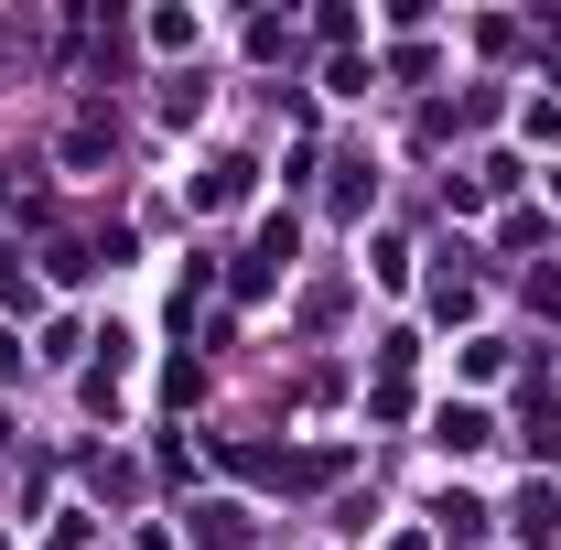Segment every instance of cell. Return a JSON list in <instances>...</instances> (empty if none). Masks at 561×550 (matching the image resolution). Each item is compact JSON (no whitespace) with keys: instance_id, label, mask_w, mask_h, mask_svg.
Segmentation results:
<instances>
[{"instance_id":"11","label":"cell","mask_w":561,"mask_h":550,"mask_svg":"<svg viewBox=\"0 0 561 550\" xmlns=\"http://www.w3.org/2000/svg\"><path fill=\"white\" fill-rule=\"evenodd\" d=\"M0 443H11V421H0Z\"/></svg>"},{"instance_id":"9","label":"cell","mask_w":561,"mask_h":550,"mask_svg":"<svg viewBox=\"0 0 561 550\" xmlns=\"http://www.w3.org/2000/svg\"><path fill=\"white\" fill-rule=\"evenodd\" d=\"M529 454H561V411H551V400L529 411Z\"/></svg>"},{"instance_id":"12","label":"cell","mask_w":561,"mask_h":550,"mask_svg":"<svg viewBox=\"0 0 561 550\" xmlns=\"http://www.w3.org/2000/svg\"><path fill=\"white\" fill-rule=\"evenodd\" d=\"M0 550H11V540H0Z\"/></svg>"},{"instance_id":"8","label":"cell","mask_w":561,"mask_h":550,"mask_svg":"<svg viewBox=\"0 0 561 550\" xmlns=\"http://www.w3.org/2000/svg\"><path fill=\"white\" fill-rule=\"evenodd\" d=\"M0 313H33V271H22L11 249H0Z\"/></svg>"},{"instance_id":"5","label":"cell","mask_w":561,"mask_h":550,"mask_svg":"<svg viewBox=\"0 0 561 550\" xmlns=\"http://www.w3.org/2000/svg\"><path fill=\"white\" fill-rule=\"evenodd\" d=\"M249 195V162H206V184H195V206H238Z\"/></svg>"},{"instance_id":"2","label":"cell","mask_w":561,"mask_h":550,"mask_svg":"<svg viewBox=\"0 0 561 550\" xmlns=\"http://www.w3.org/2000/svg\"><path fill=\"white\" fill-rule=\"evenodd\" d=\"M486 432H496V421L476 411V400H454V411H432V443H443V454H476Z\"/></svg>"},{"instance_id":"10","label":"cell","mask_w":561,"mask_h":550,"mask_svg":"<svg viewBox=\"0 0 561 550\" xmlns=\"http://www.w3.org/2000/svg\"><path fill=\"white\" fill-rule=\"evenodd\" d=\"M0 378H22V335L11 324H0Z\"/></svg>"},{"instance_id":"7","label":"cell","mask_w":561,"mask_h":550,"mask_svg":"<svg viewBox=\"0 0 561 550\" xmlns=\"http://www.w3.org/2000/svg\"><path fill=\"white\" fill-rule=\"evenodd\" d=\"M432 313H443V324H465V313H476V280L443 271V280H432Z\"/></svg>"},{"instance_id":"3","label":"cell","mask_w":561,"mask_h":550,"mask_svg":"<svg viewBox=\"0 0 561 550\" xmlns=\"http://www.w3.org/2000/svg\"><path fill=\"white\" fill-rule=\"evenodd\" d=\"M195 540H206V550H238V540H249V507H227V496L195 507Z\"/></svg>"},{"instance_id":"1","label":"cell","mask_w":561,"mask_h":550,"mask_svg":"<svg viewBox=\"0 0 561 550\" xmlns=\"http://www.w3.org/2000/svg\"><path fill=\"white\" fill-rule=\"evenodd\" d=\"M507 529H518L529 550H561V485H529V496L507 507Z\"/></svg>"},{"instance_id":"4","label":"cell","mask_w":561,"mask_h":550,"mask_svg":"<svg viewBox=\"0 0 561 550\" xmlns=\"http://www.w3.org/2000/svg\"><path fill=\"white\" fill-rule=\"evenodd\" d=\"M66 162H76V173H87V162H108V108H87V119L66 130Z\"/></svg>"},{"instance_id":"6","label":"cell","mask_w":561,"mask_h":550,"mask_svg":"<svg viewBox=\"0 0 561 550\" xmlns=\"http://www.w3.org/2000/svg\"><path fill=\"white\" fill-rule=\"evenodd\" d=\"M432 518H443V540H486V507H476V496H443Z\"/></svg>"}]
</instances>
